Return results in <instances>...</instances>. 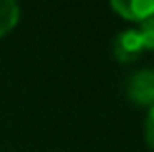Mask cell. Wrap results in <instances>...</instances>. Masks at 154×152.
Here are the masks:
<instances>
[{
    "mask_svg": "<svg viewBox=\"0 0 154 152\" xmlns=\"http://www.w3.org/2000/svg\"><path fill=\"white\" fill-rule=\"evenodd\" d=\"M125 94L137 106H154V69L133 71L125 81Z\"/></svg>",
    "mask_w": 154,
    "mask_h": 152,
    "instance_id": "1",
    "label": "cell"
},
{
    "mask_svg": "<svg viewBox=\"0 0 154 152\" xmlns=\"http://www.w3.org/2000/svg\"><path fill=\"white\" fill-rule=\"evenodd\" d=\"M146 50L140 29H123L112 40V54L121 63H133Z\"/></svg>",
    "mask_w": 154,
    "mask_h": 152,
    "instance_id": "2",
    "label": "cell"
},
{
    "mask_svg": "<svg viewBox=\"0 0 154 152\" xmlns=\"http://www.w3.org/2000/svg\"><path fill=\"white\" fill-rule=\"evenodd\" d=\"M110 6L123 19L135 23H144L154 15V0H112Z\"/></svg>",
    "mask_w": 154,
    "mask_h": 152,
    "instance_id": "3",
    "label": "cell"
},
{
    "mask_svg": "<svg viewBox=\"0 0 154 152\" xmlns=\"http://www.w3.org/2000/svg\"><path fill=\"white\" fill-rule=\"evenodd\" d=\"M21 19V8L13 0H0V36H6Z\"/></svg>",
    "mask_w": 154,
    "mask_h": 152,
    "instance_id": "4",
    "label": "cell"
},
{
    "mask_svg": "<svg viewBox=\"0 0 154 152\" xmlns=\"http://www.w3.org/2000/svg\"><path fill=\"white\" fill-rule=\"evenodd\" d=\"M140 33H142L146 50H154V15L150 19H146L144 23H140Z\"/></svg>",
    "mask_w": 154,
    "mask_h": 152,
    "instance_id": "5",
    "label": "cell"
},
{
    "mask_svg": "<svg viewBox=\"0 0 154 152\" xmlns=\"http://www.w3.org/2000/svg\"><path fill=\"white\" fill-rule=\"evenodd\" d=\"M144 138H146V144L154 150V106L148 108V115L144 121Z\"/></svg>",
    "mask_w": 154,
    "mask_h": 152,
    "instance_id": "6",
    "label": "cell"
}]
</instances>
